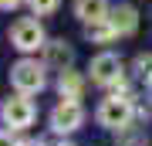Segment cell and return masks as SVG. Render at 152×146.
Wrapping results in <instances>:
<instances>
[{"label": "cell", "mask_w": 152, "mask_h": 146, "mask_svg": "<svg viewBox=\"0 0 152 146\" xmlns=\"http://www.w3.org/2000/svg\"><path fill=\"white\" fill-rule=\"evenodd\" d=\"M10 78H14L17 92H24V95H34V92L44 88V68L37 65V61H31V58L17 61L14 71H10Z\"/></svg>", "instance_id": "1"}, {"label": "cell", "mask_w": 152, "mask_h": 146, "mask_svg": "<svg viewBox=\"0 0 152 146\" xmlns=\"http://www.w3.org/2000/svg\"><path fill=\"white\" fill-rule=\"evenodd\" d=\"M10 44L20 48V51H37V48H44V31H41V24L31 21V17L17 21V24L10 27Z\"/></svg>", "instance_id": "2"}, {"label": "cell", "mask_w": 152, "mask_h": 146, "mask_svg": "<svg viewBox=\"0 0 152 146\" xmlns=\"http://www.w3.org/2000/svg\"><path fill=\"white\" fill-rule=\"evenodd\" d=\"M129 119H132V105H129V99L112 95V99H105V102L98 105V122L108 126V129H122Z\"/></svg>", "instance_id": "3"}, {"label": "cell", "mask_w": 152, "mask_h": 146, "mask_svg": "<svg viewBox=\"0 0 152 146\" xmlns=\"http://www.w3.org/2000/svg\"><path fill=\"white\" fill-rule=\"evenodd\" d=\"M4 122L10 126V129H27V126L34 122V105L27 95H17V99H7L4 102Z\"/></svg>", "instance_id": "4"}, {"label": "cell", "mask_w": 152, "mask_h": 146, "mask_svg": "<svg viewBox=\"0 0 152 146\" xmlns=\"http://www.w3.org/2000/svg\"><path fill=\"white\" fill-rule=\"evenodd\" d=\"M81 119H85V109H81V102H78V99H64V102L51 112V126H54L58 133L78 129V126H81Z\"/></svg>", "instance_id": "5"}, {"label": "cell", "mask_w": 152, "mask_h": 146, "mask_svg": "<svg viewBox=\"0 0 152 146\" xmlns=\"http://www.w3.org/2000/svg\"><path fill=\"white\" fill-rule=\"evenodd\" d=\"M122 78V61L118 54H98V58L91 61V82H98V85H112V82Z\"/></svg>", "instance_id": "6"}, {"label": "cell", "mask_w": 152, "mask_h": 146, "mask_svg": "<svg viewBox=\"0 0 152 146\" xmlns=\"http://www.w3.org/2000/svg\"><path fill=\"white\" fill-rule=\"evenodd\" d=\"M115 34H118V31H115L112 17H98V21H88V24H85V38H88V41H95V44L112 41Z\"/></svg>", "instance_id": "7"}, {"label": "cell", "mask_w": 152, "mask_h": 146, "mask_svg": "<svg viewBox=\"0 0 152 146\" xmlns=\"http://www.w3.org/2000/svg\"><path fill=\"white\" fill-rule=\"evenodd\" d=\"M75 10L88 24V21H98V17H108V0H78Z\"/></svg>", "instance_id": "8"}, {"label": "cell", "mask_w": 152, "mask_h": 146, "mask_svg": "<svg viewBox=\"0 0 152 146\" xmlns=\"http://www.w3.org/2000/svg\"><path fill=\"white\" fill-rule=\"evenodd\" d=\"M112 24H115V31H118V34H132V31L139 27V17H135L132 7H118V10L112 14Z\"/></svg>", "instance_id": "9"}, {"label": "cell", "mask_w": 152, "mask_h": 146, "mask_svg": "<svg viewBox=\"0 0 152 146\" xmlns=\"http://www.w3.org/2000/svg\"><path fill=\"white\" fill-rule=\"evenodd\" d=\"M58 88H61V99H78L81 95V75L78 71H61Z\"/></svg>", "instance_id": "10"}, {"label": "cell", "mask_w": 152, "mask_h": 146, "mask_svg": "<svg viewBox=\"0 0 152 146\" xmlns=\"http://www.w3.org/2000/svg\"><path fill=\"white\" fill-rule=\"evenodd\" d=\"M44 48H48V61L64 71V65L71 61V48H68L64 41H51V44H44Z\"/></svg>", "instance_id": "11"}, {"label": "cell", "mask_w": 152, "mask_h": 146, "mask_svg": "<svg viewBox=\"0 0 152 146\" xmlns=\"http://www.w3.org/2000/svg\"><path fill=\"white\" fill-rule=\"evenodd\" d=\"M34 14H54L58 10V0H31Z\"/></svg>", "instance_id": "12"}, {"label": "cell", "mask_w": 152, "mask_h": 146, "mask_svg": "<svg viewBox=\"0 0 152 146\" xmlns=\"http://www.w3.org/2000/svg\"><path fill=\"white\" fill-rule=\"evenodd\" d=\"M135 68L142 71V75H149V71H152V58H149V54H145V58H139V61H135Z\"/></svg>", "instance_id": "13"}, {"label": "cell", "mask_w": 152, "mask_h": 146, "mask_svg": "<svg viewBox=\"0 0 152 146\" xmlns=\"http://www.w3.org/2000/svg\"><path fill=\"white\" fill-rule=\"evenodd\" d=\"M0 146H20V143H17L10 136V129H7V133H0Z\"/></svg>", "instance_id": "14"}, {"label": "cell", "mask_w": 152, "mask_h": 146, "mask_svg": "<svg viewBox=\"0 0 152 146\" xmlns=\"http://www.w3.org/2000/svg\"><path fill=\"white\" fill-rule=\"evenodd\" d=\"M20 0H0V10H10V7H17Z\"/></svg>", "instance_id": "15"}, {"label": "cell", "mask_w": 152, "mask_h": 146, "mask_svg": "<svg viewBox=\"0 0 152 146\" xmlns=\"http://www.w3.org/2000/svg\"><path fill=\"white\" fill-rule=\"evenodd\" d=\"M145 82H149V88H152V71H149V75H145Z\"/></svg>", "instance_id": "16"}]
</instances>
